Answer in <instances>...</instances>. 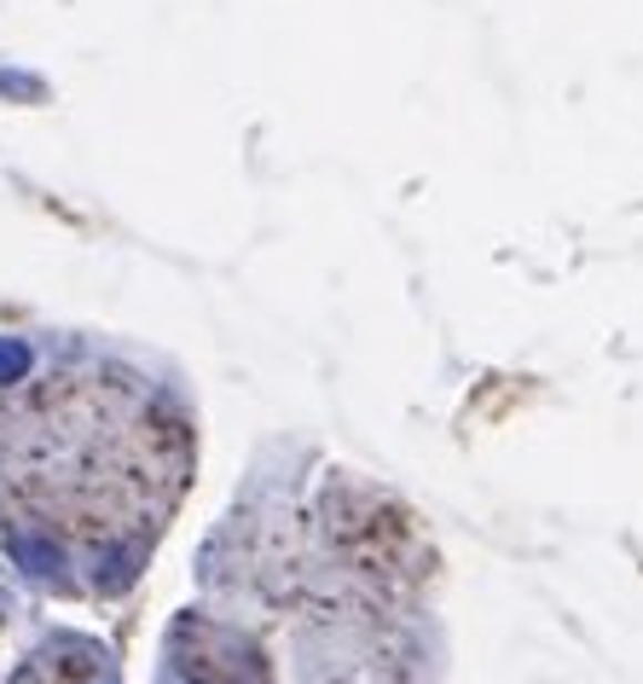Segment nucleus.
I'll return each mask as SVG.
<instances>
[{"mask_svg":"<svg viewBox=\"0 0 643 684\" xmlns=\"http://www.w3.org/2000/svg\"><path fill=\"white\" fill-rule=\"evenodd\" d=\"M157 684H273V655L262 632L238 615L186 610L163 639Z\"/></svg>","mask_w":643,"mask_h":684,"instance_id":"3","label":"nucleus"},{"mask_svg":"<svg viewBox=\"0 0 643 684\" xmlns=\"http://www.w3.org/2000/svg\"><path fill=\"white\" fill-rule=\"evenodd\" d=\"M221 615L285 626L296 684H441L435 580L418 517L377 481L262 476L197 557Z\"/></svg>","mask_w":643,"mask_h":684,"instance_id":"2","label":"nucleus"},{"mask_svg":"<svg viewBox=\"0 0 643 684\" xmlns=\"http://www.w3.org/2000/svg\"><path fill=\"white\" fill-rule=\"evenodd\" d=\"M197 476L186 384L116 337H0V569L41 598L116 603Z\"/></svg>","mask_w":643,"mask_h":684,"instance_id":"1","label":"nucleus"},{"mask_svg":"<svg viewBox=\"0 0 643 684\" xmlns=\"http://www.w3.org/2000/svg\"><path fill=\"white\" fill-rule=\"evenodd\" d=\"M0 684H122V667L111 644L88 639V632H70V626H47Z\"/></svg>","mask_w":643,"mask_h":684,"instance_id":"4","label":"nucleus"}]
</instances>
